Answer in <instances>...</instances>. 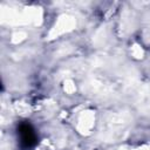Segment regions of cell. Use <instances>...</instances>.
Returning a JSON list of instances; mask_svg holds the SVG:
<instances>
[{
  "instance_id": "1",
  "label": "cell",
  "mask_w": 150,
  "mask_h": 150,
  "mask_svg": "<svg viewBox=\"0 0 150 150\" xmlns=\"http://www.w3.org/2000/svg\"><path fill=\"white\" fill-rule=\"evenodd\" d=\"M18 131L21 137V145L26 149L32 148L36 143V136L35 132L29 123H21L18 128Z\"/></svg>"
}]
</instances>
